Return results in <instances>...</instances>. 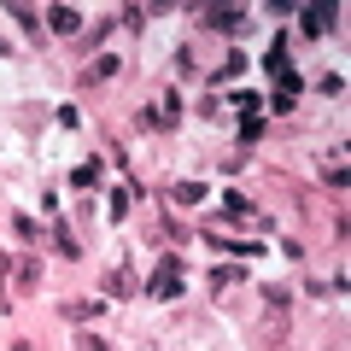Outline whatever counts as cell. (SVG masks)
<instances>
[{
  "label": "cell",
  "instance_id": "obj_21",
  "mask_svg": "<svg viewBox=\"0 0 351 351\" xmlns=\"http://www.w3.org/2000/svg\"><path fill=\"white\" fill-rule=\"evenodd\" d=\"M12 351H36V346H29V339H18V346H12Z\"/></svg>",
  "mask_w": 351,
  "mask_h": 351
},
{
  "label": "cell",
  "instance_id": "obj_15",
  "mask_svg": "<svg viewBox=\"0 0 351 351\" xmlns=\"http://www.w3.org/2000/svg\"><path fill=\"white\" fill-rule=\"evenodd\" d=\"M6 12L24 24V36H41V12H36V6H6Z\"/></svg>",
  "mask_w": 351,
  "mask_h": 351
},
{
  "label": "cell",
  "instance_id": "obj_12",
  "mask_svg": "<svg viewBox=\"0 0 351 351\" xmlns=\"http://www.w3.org/2000/svg\"><path fill=\"white\" fill-rule=\"evenodd\" d=\"M170 199H176V205H199V199H205V182H176Z\"/></svg>",
  "mask_w": 351,
  "mask_h": 351
},
{
  "label": "cell",
  "instance_id": "obj_13",
  "mask_svg": "<svg viewBox=\"0 0 351 351\" xmlns=\"http://www.w3.org/2000/svg\"><path fill=\"white\" fill-rule=\"evenodd\" d=\"M240 71H246V59H240V53H228V59H223V64H217V71H211V82L223 88V82H234Z\"/></svg>",
  "mask_w": 351,
  "mask_h": 351
},
{
  "label": "cell",
  "instance_id": "obj_10",
  "mask_svg": "<svg viewBox=\"0 0 351 351\" xmlns=\"http://www.w3.org/2000/svg\"><path fill=\"white\" fill-rule=\"evenodd\" d=\"M252 211H258V205H252V199H240L234 188L223 193V217H228V223H252Z\"/></svg>",
  "mask_w": 351,
  "mask_h": 351
},
{
  "label": "cell",
  "instance_id": "obj_11",
  "mask_svg": "<svg viewBox=\"0 0 351 351\" xmlns=\"http://www.w3.org/2000/svg\"><path fill=\"white\" fill-rule=\"evenodd\" d=\"M263 71H269V76H281V71H293V64H287V36H281L276 47L263 53Z\"/></svg>",
  "mask_w": 351,
  "mask_h": 351
},
{
  "label": "cell",
  "instance_id": "obj_9",
  "mask_svg": "<svg viewBox=\"0 0 351 351\" xmlns=\"http://www.w3.org/2000/svg\"><path fill=\"white\" fill-rule=\"evenodd\" d=\"M100 311H106L100 299H64V304H59L64 322H88V316H100Z\"/></svg>",
  "mask_w": 351,
  "mask_h": 351
},
{
  "label": "cell",
  "instance_id": "obj_16",
  "mask_svg": "<svg viewBox=\"0 0 351 351\" xmlns=\"http://www.w3.org/2000/svg\"><path fill=\"white\" fill-rule=\"evenodd\" d=\"M129 205H135V188H117V193H112V217H117V223L129 217Z\"/></svg>",
  "mask_w": 351,
  "mask_h": 351
},
{
  "label": "cell",
  "instance_id": "obj_18",
  "mask_svg": "<svg viewBox=\"0 0 351 351\" xmlns=\"http://www.w3.org/2000/svg\"><path fill=\"white\" fill-rule=\"evenodd\" d=\"M12 228H18V240H36V234H41L36 217H12Z\"/></svg>",
  "mask_w": 351,
  "mask_h": 351
},
{
  "label": "cell",
  "instance_id": "obj_5",
  "mask_svg": "<svg viewBox=\"0 0 351 351\" xmlns=\"http://www.w3.org/2000/svg\"><path fill=\"white\" fill-rule=\"evenodd\" d=\"M334 6H304V12H299V29H304V36H328V29H334Z\"/></svg>",
  "mask_w": 351,
  "mask_h": 351
},
{
  "label": "cell",
  "instance_id": "obj_1",
  "mask_svg": "<svg viewBox=\"0 0 351 351\" xmlns=\"http://www.w3.org/2000/svg\"><path fill=\"white\" fill-rule=\"evenodd\" d=\"M141 293H147V299H176V293H182V258L164 252V258H158V276H152Z\"/></svg>",
  "mask_w": 351,
  "mask_h": 351
},
{
  "label": "cell",
  "instance_id": "obj_14",
  "mask_svg": "<svg viewBox=\"0 0 351 351\" xmlns=\"http://www.w3.org/2000/svg\"><path fill=\"white\" fill-rule=\"evenodd\" d=\"M71 188H100V158H94V164H76V170H71Z\"/></svg>",
  "mask_w": 351,
  "mask_h": 351
},
{
  "label": "cell",
  "instance_id": "obj_17",
  "mask_svg": "<svg viewBox=\"0 0 351 351\" xmlns=\"http://www.w3.org/2000/svg\"><path fill=\"white\" fill-rule=\"evenodd\" d=\"M234 281H240V269H211V287H217V293H228Z\"/></svg>",
  "mask_w": 351,
  "mask_h": 351
},
{
  "label": "cell",
  "instance_id": "obj_19",
  "mask_svg": "<svg viewBox=\"0 0 351 351\" xmlns=\"http://www.w3.org/2000/svg\"><path fill=\"white\" fill-rule=\"evenodd\" d=\"M258 135H263V117H258V112H252V117H246V123H240V141H258Z\"/></svg>",
  "mask_w": 351,
  "mask_h": 351
},
{
  "label": "cell",
  "instance_id": "obj_3",
  "mask_svg": "<svg viewBox=\"0 0 351 351\" xmlns=\"http://www.w3.org/2000/svg\"><path fill=\"white\" fill-rule=\"evenodd\" d=\"M106 293H112V299H135V293H141V281H135V263H129V258H117L112 269H106Z\"/></svg>",
  "mask_w": 351,
  "mask_h": 351
},
{
  "label": "cell",
  "instance_id": "obj_6",
  "mask_svg": "<svg viewBox=\"0 0 351 351\" xmlns=\"http://www.w3.org/2000/svg\"><path fill=\"white\" fill-rule=\"evenodd\" d=\"M47 240L59 246V258H82V240L64 228V217H47Z\"/></svg>",
  "mask_w": 351,
  "mask_h": 351
},
{
  "label": "cell",
  "instance_id": "obj_20",
  "mask_svg": "<svg viewBox=\"0 0 351 351\" xmlns=\"http://www.w3.org/2000/svg\"><path fill=\"white\" fill-rule=\"evenodd\" d=\"M76 351H112V346H106L100 334H82V339H76Z\"/></svg>",
  "mask_w": 351,
  "mask_h": 351
},
{
  "label": "cell",
  "instance_id": "obj_2",
  "mask_svg": "<svg viewBox=\"0 0 351 351\" xmlns=\"http://www.w3.org/2000/svg\"><path fill=\"white\" fill-rule=\"evenodd\" d=\"M205 29H217V36H240L246 29V6H205Z\"/></svg>",
  "mask_w": 351,
  "mask_h": 351
},
{
  "label": "cell",
  "instance_id": "obj_4",
  "mask_svg": "<svg viewBox=\"0 0 351 351\" xmlns=\"http://www.w3.org/2000/svg\"><path fill=\"white\" fill-rule=\"evenodd\" d=\"M12 287L24 293V299L41 287V258H29V252H24V258H12Z\"/></svg>",
  "mask_w": 351,
  "mask_h": 351
},
{
  "label": "cell",
  "instance_id": "obj_7",
  "mask_svg": "<svg viewBox=\"0 0 351 351\" xmlns=\"http://www.w3.org/2000/svg\"><path fill=\"white\" fill-rule=\"evenodd\" d=\"M117 71H123V59H112V53H106V59H94V64L82 71V88H94V82H112Z\"/></svg>",
  "mask_w": 351,
  "mask_h": 351
},
{
  "label": "cell",
  "instance_id": "obj_8",
  "mask_svg": "<svg viewBox=\"0 0 351 351\" xmlns=\"http://www.w3.org/2000/svg\"><path fill=\"white\" fill-rule=\"evenodd\" d=\"M47 24H53V36H76V29H82V12H76V6H53Z\"/></svg>",
  "mask_w": 351,
  "mask_h": 351
}]
</instances>
